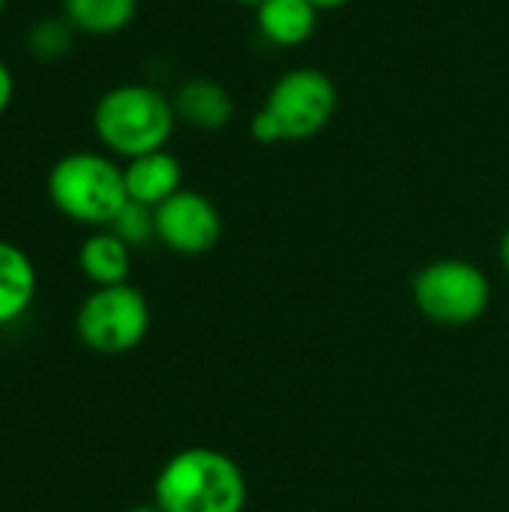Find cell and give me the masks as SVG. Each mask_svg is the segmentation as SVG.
Instances as JSON below:
<instances>
[{"mask_svg": "<svg viewBox=\"0 0 509 512\" xmlns=\"http://www.w3.org/2000/svg\"><path fill=\"white\" fill-rule=\"evenodd\" d=\"M108 231H114L129 249L147 246L150 240H156V213H153V207L126 201L120 207V213L114 216V222L108 225Z\"/></svg>", "mask_w": 509, "mask_h": 512, "instance_id": "15", "label": "cell"}, {"mask_svg": "<svg viewBox=\"0 0 509 512\" xmlns=\"http://www.w3.org/2000/svg\"><path fill=\"white\" fill-rule=\"evenodd\" d=\"M417 309L441 327H468L480 321L492 303L489 276L465 258H441L426 264L414 282Z\"/></svg>", "mask_w": 509, "mask_h": 512, "instance_id": "4", "label": "cell"}, {"mask_svg": "<svg viewBox=\"0 0 509 512\" xmlns=\"http://www.w3.org/2000/svg\"><path fill=\"white\" fill-rule=\"evenodd\" d=\"M177 120L192 129L216 132L234 120V96L225 84L213 78H189L171 96Z\"/></svg>", "mask_w": 509, "mask_h": 512, "instance_id": "9", "label": "cell"}, {"mask_svg": "<svg viewBox=\"0 0 509 512\" xmlns=\"http://www.w3.org/2000/svg\"><path fill=\"white\" fill-rule=\"evenodd\" d=\"M78 339L96 354H129L150 330V306L129 282L96 288L75 315Z\"/></svg>", "mask_w": 509, "mask_h": 512, "instance_id": "5", "label": "cell"}, {"mask_svg": "<svg viewBox=\"0 0 509 512\" xmlns=\"http://www.w3.org/2000/svg\"><path fill=\"white\" fill-rule=\"evenodd\" d=\"M126 195L129 201H138L144 207H159L171 195L183 189V165L168 150H153L135 159H126L123 165Z\"/></svg>", "mask_w": 509, "mask_h": 512, "instance_id": "8", "label": "cell"}, {"mask_svg": "<svg viewBox=\"0 0 509 512\" xmlns=\"http://www.w3.org/2000/svg\"><path fill=\"white\" fill-rule=\"evenodd\" d=\"M126 512H162L156 504H141V507H129Z\"/></svg>", "mask_w": 509, "mask_h": 512, "instance_id": "21", "label": "cell"}, {"mask_svg": "<svg viewBox=\"0 0 509 512\" xmlns=\"http://www.w3.org/2000/svg\"><path fill=\"white\" fill-rule=\"evenodd\" d=\"M75 27L63 15H48L30 24L27 30V51L36 60H60L75 45Z\"/></svg>", "mask_w": 509, "mask_h": 512, "instance_id": "14", "label": "cell"}, {"mask_svg": "<svg viewBox=\"0 0 509 512\" xmlns=\"http://www.w3.org/2000/svg\"><path fill=\"white\" fill-rule=\"evenodd\" d=\"M252 138L258 141V144H282V132H279V126H276V120L261 108V111H255V117H252Z\"/></svg>", "mask_w": 509, "mask_h": 512, "instance_id": "16", "label": "cell"}, {"mask_svg": "<svg viewBox=\"0 0 509 512\" xmlns=\"http://www.w3.org/2000/svg\"><path fill=\"white\" fill-rule=\"evenodd\" d=\"M237 6H246V9H258V6H264L267 0H234Z\"/></svg>", "mask_w": 509, "mask_h": 512, "instance_id": "20", "label": "cell"}, {"mask_svg": "<svg viewBox=\"0 0 509 512\" xmlns=\"http://www.w3.org/2000/svg\"><path fill=\"white\" fill-rule=\"evenodd\" d=\"M45 186L57 213L93 228H108L129 201L123 165L96 150H72L60 156L51 165Z\"/></svg>", "mask_w": 509, "mask_h": 512, "instance_id": "3", "label": "cell"}, {"mask_svg": "<svg viewBox=\"0 0 509 512\" xmlns=\"http://www.w3.org/2000/svg\"><path fill=\"white\" fill-rule=\"evenodd\" d=\"M153 213H156V240L177 255L198 258L207 255L222 240L219 207L195 189H180Z\"/></svg>", "mask_w": 509, "mask_h": 512, "instance_id": "7", "label": "cell"}, {"mask_svg": "<svg viewBox=\"0 0 509 512\" xmlns=\"http://www.w3.org/2000/svg\"><path fill=\"white\" fill-rule=\"evenodd\" d=\"M498 252H501V264H504V270L509 273V228L504 231V237H501V249H498Z\"/></svg>", "mask_w": 509, "mask_h": 512, "instance_id": "19", "label": "cell"}, {"mask_svg": "<svg viewBox=\"0 0 509 512\" xmlns=\"http://www.w3.org/2000/svg\"><path fill=\"white\" fill-rule=\"evenodd\" d=\"M249 483L243 468L222 450L186 447L174 453L153 483L162 512H243Z\"/></svg>", "mask_w": 509, "mask_h": 512, "instance_id": "1", "label": "cell"}, {"mask_svg": "<svg viewBox=\"0 0 509 512\" xmlns=\"http://www.w3.org/2000/svg\"><path fill=\"white\" fill-rule=\"evenodd\" d=\"M36 297V267L30 255L0 240V327L18 321Z\"/></svg>", "mask_w": 509, "mask_h": 512, "instance_id": "11", "label": "cell"}, {"mask_svg": "<svg viewBox=\"0 0 509 512\" xmlns=\"http://www.w3.org/2000/svg\"><path fill=\"white\" fill-rule=\"evenodd\" d=\"M177 126L174 105L150 84H117L105 90L93 108V132L99 144L123 159L165 150Z\"/></svg>", "mask_w": 509, "mask_h": 512, "instance_id": "2", "label": "cell"}, {"mask_svg": "<svg viewBox=\"0 0 509 512\" xmlns=\"http://www.w3.org/2000/svg\"><path fill=\"white\" fill-rule=\"evenodd\" d=\"M78 267L96 288L123 285L129 279V270H132V249L114 231L105 228V231L90 234L81 243Z\"/></svg>", "mask_w": 509, "mask_h": 512, "instance_id": "12", "label": "cell"}, {"mask_svg": "<svg viewBox=\"0 0 509 512\" xmlns=\"http://www.w3.org/2000/svg\"><path fill=\"white\" fill-rule=\"evenodd\" d=\"M12 99H15V75H12V69L0 60V117L9 111Z\"/></svg>", "mask_w": 509, "mask_h": 512, "instance_id": "17", "label": "cell"}, {"mask_svg": "<svg viewBox=\"0 0 509 512\" xmlns=\"http://www.w3.org/2000/svg\"><path fill=\"white\" fill-rule=\"evenodd\" d=\"M339 108L333 78L315 66H297L276 78L264 99V111L276 120L282 141H309L321 135Z\"/></svg>", "mask_w": 509, "mask_h": 512, "instance_id": "6", "label": "cell"}, {"mask_svg": "<svg viewBox=\"0 0 509 512\" xmlns=\"http://www.w3.org/2000/svg\"><path fill=\"white\" fill-rule=\"evenodd\" d=\"M258 33L276 48L303 45L318 27V9L309 0H267L255 9Z\"/></svg>", "mask_w": 509, "mask_h": 512, "instance_id": "10", "label": "cell"}, {"mask_svg": "<svg viewBox=\"0 0 509 512\" xmlns=\"http://www.w3.org/2000/svg\"><path fill=\"white\" fill-rule=\"evenodd\" d=\"M318 12L321 9H339V6H345V3H351V0H309Z\"/></svg>", "mask_w": 509, "mask_h": 512, "instance_id": "18", "label": "cell"}, {"mask_svg": "<svg viewBox=\"0 0 509 512\" xmlns=\"http://www.w3.org/2000/svg\"><path fill=\"white\" fill-rule=\"evenodd\" d=\"M3 9H6V0H0V15H3Z\"/></svg>", "mask_w": 509, "mask_h": 512, "instance_id": "22", "label": "cell"}, {"mask_svg": "<svg viewBox=\"0 0 509 512\" xmlns=\"http://www.w3.org/2000/svg\"><path fill=\"white\" fill-rule=\"evenodd\" d=\"M138 15V0H63V18L87 36H117Z\"/></svg>", "mask_w": 509, "mask_h": 512, "instance_id": "13", "label": "cell"}]
</instances>
